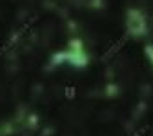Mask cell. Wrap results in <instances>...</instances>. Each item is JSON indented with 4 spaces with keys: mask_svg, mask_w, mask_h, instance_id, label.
<instances>
[{
    "mask_svg": "<svg viewBox=\"0 0 153 136\" xmlns=\"http://www.w3.org/2000/svg\"><path fill=\"white\" fill-rule=\"evenodd\" d=\"M75 87H66V96H68V98H75Z\"/></svg>",
    "mask_w": 153,
    "mask_h": 136,
    "instance_id": "1",
    "label": "cell"
}]
</instances>
